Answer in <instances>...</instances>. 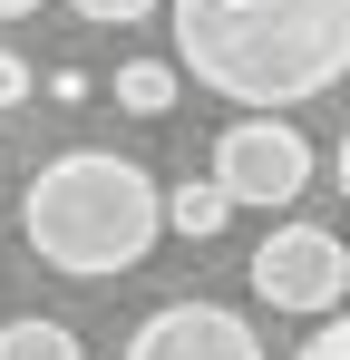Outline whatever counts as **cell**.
I'll list each match as a JSON object with an SVG mask.
<instances>
[{
  "instance_id": "cell-12",
  "label": "cell",
  "mask_w": 350,
  "mask_h": 360,
  "mask_svg": "<svg viewBox=\"0 0 350 360\" xmlns=\"http://www.w3.org/2000/svg\"><path fill=\"white\" fill-rule=\"evenodd\" d=\"M331 166H341V195H350V127H341V156H331Z\"/></svg>"
},
{
  "instance_id": "cell-3",
  "label": "cell",
  "mask_w": 350,
  "mask_h": 360,
  "mask_svg": "<svg viewBox=\"0 0 350 360\" xmlns=\"http://www.w3.org/2000/svg\"><path fill=\"white\" fill-rule=\"evenodd\" d=\"M214 185L233 195V214H243V205H253V214H292V205L311 195V136L292 117L243 108V117L214 136Z\"/></svg>"
},
{
  "instance_id": "cell-8",
  "label": "cell",
  "mask_w": 350,
  "mask_h": 360,
  "mask_svg": "<svg viewBox=\"0 0 350 360\" xmlns=\"http://www.w3.org/2000/svg\"><path fill=\"white\" fill-rule=\"evenodd\" d=\"M0 360H88V351H78V331H68V321L20 311V321H0Z\"/></svg>"
},
{
  "instance_id": "cell-9",
  "label": "cell",
  "mask_w": 350,
  "mask_h": 360,
  "mask_svg": "<svg viewBox=\"0 0 350 360\" xmlns=\"http://www.w3.org/2000/svg\"><path fill=\"white\" fill-rule=\"evenodd\" d=\"M292 360H350V302L331 311V321H311V341H302Z\"/></svg>"
},
{
  "instance_id": "cell-6",
  "label": "cell",
  "mask_w": 350,
  "mask_h": 360,
  "mask_svg": "<svg viewBox=\"0 0 350 360\" xmlns=\"http://www.w3.org/2000/svg\"><path fill=\"white\" fill-rule=\"evenodd\" d=\"M224 224H233V195H224L214 176H205V185H175V195H166V234H185V243H214Z\"/></svg>"
},
{
  "instance_id": "cell-10",
  "label": "cell",
  "mask_w": 350,
  "mask_h": 360,
  "mask_svg": "<svg viewBox=\"0 0 350 360\" xmlns=\"http://www.w3.org/2000/svg\"><path fill=\"white\" fill-rule=\"evenodd\" d=\"M88 30H127V20H146V10H166V0H68Z\"/></svg>"
},
{
  "instance_id": "cell-7",
  "label": "cell",
  "mask_w": 350,
  "mask_h": 360,
  "mask_svg": "<svg viewBox=\"0 0 350 360\" xmlns=\"http://www.w3.org/2000/svg\"><path fill=\"white\" fill-rule=\"evenodd\" d=\"M175 88H185L175 59H127V68H117V108H127V117H166Z\"/></svg>"
},
{
  "instance_id": "cell-11",
  "label": "cell",
  "mask_w": 350,
  "mask_h": 360,
  "mask_svg": "<svg viewBox=\"0 0 350 360\" xmlns=\"http://www.w3.org/2000/svg\"><path fill=\"white\" fill-rule=\"evenodd\" d=\"M30 88H39V78H30V59H20V49H0V108H20Z\"/></svg>"
},
{
  "instance_id": "cell-1",
  "label": "cell",
  "mask_w": 350,
  "mask_h": 360,
  "mask_svg": "<svg viewBox=\"0 0 350 360\" xmlns=\"http://www.w3.org/2000/svg\"><path fill=\"white\" fill-rule=\"evenodd\" d=\"M166 30L195 88L263 117L350 78V0H166Z\"/></svg>"
},
{
  "instance_id": "cell-4",
  "label": "cell",
  "mask_w": 350,
  "mask_h": 360,
  "mask_svg": "<svg viewBox=\"0 0 350 360\" xmlns=\"http://www.w3.org/2000/svg\"><path fill=\"white\" fill-rule=\"evenodd\" d=\"M253 302H273V311H302V321H331L350 302V253L331 224H273V234L253 243Z\"/></svg>"
},
{
  "instance_id": "cell-2",
  "label": "cell",
  "mask_w": 350,
  "mask_h": 360,
  "mask_svg": "<svg viewBox=\"0 0 350 360\" xmlns=\"http://www.w3.org/2000/svg\"><path fill=\"white\" fill-rule=\"evenodd\" d=\"M20 234L30 253L68 273V283H108V273H136L156 234H166V185L146 176L136 156H117V146H68L49 156L30 195H20Z\"/></svg>"
},
{
  "instance_id": "cell-5",
  "label": "cell",
  "mask_w": 350,
  "mask_h": 360,
  "mask_svg": "<svg viewBox=\"0 0 350 360\" xmlns=\"http://www.w3.org/2000/svg\"><path fill=\"white\" fill-rule=\"evenodd\" d=\"M127 360H263V331L233 311V302H156L136 331H127Z\"/></svg>"
},
{
  "instance_id": "cell-13",
  "label": "cell",
  "mask_w": 350,
  "mask_h": 360,
  "mask_svg": "<svg viewBox=\"0 0 350 360\" xmlns=\"http://www.w3.org/2000/svg\"><path fill=\"white\" fill-rule=\"evenodd\" d=\"M30 10H39V0H0V20H30Z\"/></svg>"
}]
</instances>
